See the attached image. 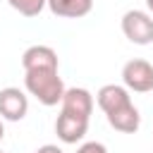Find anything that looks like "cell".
Instances as JSON below:
<instances>
[{"instance_id": "1", "label": "cell", "mask_w": 153, "mask_h": 153, "mask_svg": "<svg viewBox=\"0 0 153 153\" xmlns=\"http://www.w3.org/2000/svg\"><path fill=\"white\" fill-rule=\"evenodd\" d=\"M24 86L26 91L43 105H57L62 103V96H65V84L60 79V74L55 69H36V72H26L24 76Z\"/></svg>"}, {"instance_id": "2", "label": "cell", "mask_w": 153, "mask_h": 153, "mask_svg": "<svg viewBox=\"0 0 153 153\" xmlns=\"http://www.w3.org/2000/svg\"><path fill=\"white\" fill-rule=\"evenodd\" d=\"M122 33L136 43V45H148L153 43V17L143 10H129L122 17Z\"/></svg>"}, {"instance_id": "3", "label": "cell", "mask_w": 153, "mask_h": 153, "mask_svg": "<svg viewBox=\"0 0 153 153\" xmlns=\"http://www.w3.org/2000/svg\"><path fill=\"white\" fill-rule=\"evenodd\" d=\"M122 81L129 91L136 93H148L153 91V65L146 60H129L122 67Z\"/></svg>"}, {"instance_id": "4", "label": "cell", "mask_w": 153, "mask_h": 153, "mask_svg": "<svg viewBox=\"0 0 153 153\" xmlns=\"http://www.w3.org/2000/svg\"><path fill=\"white\" fill-rule=\"evenodd\" d=\"M26 112H29V98L22 88L17 86L0 88V117L2 120L19 122L26 117Z\"/></svg>"}, {"instance_id": "5", "label": "cell", "mask_w": 153, "mask_h": 153, "mask_svg": "<svg viewBox=\"0 0 153 153\" xmlns=\"http://www.w3.org/2000/svg\"><path fill=\"white\" fill-rule=\"evenodd\" d=\"M62 112L65 115H72V117H79V120H88L91 112H93V96L86 91V88H67L65 96H62Z\"/></svg>"}, {"instance_id": "6", "label": "cell", "mask_w": 153, "mask_h": 153, "mask_svg": "<svg viewBox=\"0 0 153 153\" xmlns=\"http://www.w3.org/2000/svg\"><path fill=\"white\" fill-rule=\"evenodd\" d=\"M22 67H24V72H36V69H55L57 72V67H60L57 53L50 45H31L22 55Z\"/></svg>"}, {"instance_id": "7", "label": "cell", "mask_w": 153, "mask_h": 153, "mask_svg": "<svg viewBox=\"0 0 153 153\" xmlns=\"http://www.w3.org/2000/svg\"><path fill=\"white\" fill-rule=\"evenodd\" d=\"M96 100H98V108H100L105 115H110V112L129 105V103H131V96H129V88H127V86L105 84V86H100V91L96 93Z\"/></svg>"}, {"instance_id": "8", "label": "cell", "mask_w": 153, "mask_h": 153, "mask_svg": "<svg viewBox=\"0 0 153 153\" xmlns=\"http://www.w3.org/2000/svg\"><path fill=\"white\" fill-rule=\"evenodd\" d=\"M86 129H88V120H79V117H72V115H65V112H60L57 120H55V134L62 143L81 141Z\"/></svg>"}, {"instance_id": "9", "label": "cell", "mask_w": 153, "mask_h": 153, "mask_svg": "<svg viewBox=\"0 0 153 153\" xmlns=\"http://www.w3.org/2000/svg\"><path fill=\"white\" fill-rule=\"evenodd\" d=\"M108 122H110L112 129H117V131H122V134H134V131L139 129V124H141V115H139L136 105L129 103V105L110 112V115H108Z\"/></svg>"}, {"instance_id": "10", "label": "cell", "mask_w": 153, "mask_h": 153, "mask_svg": "<svg viewBox=\"0 0 153 153\" xmlns=\"http://www.w3.org/2000/svg\"><path fill=\"white\" fill-rule=\"evenodd\" d=\"M48 7L55 17L79 19L93 10V0H48Z\"/></svg>"}, {"instance_id": "11", "label": "cell", "mask_w": 153, "mask_h": 153, "mask_svg": "<svg viewBox=\"0 0 153 153\" xmlns=\"http://www.w3.org/2000/svg\"><path fill=\"white\" fill-rule=\"evenodd\" d=\"M12 10H17L24 17H38L43 12V7L48 5V0H7Z\"/></svg>"}, {"instance_id": "12", "label": "cell", "mask_w": 153, "mask_h": 153, "mask_svg": "<svg viewBox=\"0 0 153 153\" xmlns=\"http://www.w3.org/2000/svg\"><path fill=\"white\" fill-rule=\"evenodd\" d=\"M76 153H108V148H105L100 141H86V143L79 146Z\"/></svg>"}, {"instance_id": "13", "label": "cell", "mask_w": 153, "mask_h": 153, "mask_svg": "<svg viewBox=\"0 0 153 153\" xmlns=\"http://www.w3.org/2000/svg\"><path fill=\"white\" fill-rule=\"evenodd\" d=\"M33 153H65V151L57 148V146H53V143H45V146H41V148L33 151Z\"/></svg>"}, {"instance_id": "14", "label": "cell", "mask_w": 153, "mask_h": 153, "mask_svg": "<svg viewBox=\"0 0 153 153\" xmlns=\"http://www.w3.org/2000/svg\"><path fill=\"white\" fill-rule=\"evenodd\" d=\"M2 136H5V124H2V117H0V141H2Z\"/></svg>"}, {"instance_id": "15", "label": "cell", "mask_w": 153, "mask_h": 153, "mask_svg": "<svg viewBox=\"0 0 153 153\" xmlns=\"http://www.w3.org/2000/svg\"><path fill=\"white\" fill-rule=\"evenodd\" d=\"M146 7H148V10L153 12V0H146Z\"/></svg>"}, {"instance_id": "16", "label": "cell", "mask_w": 153, "mask_h": 153, "mask_svg": "<svg viewBox=\"0 0 153 153\" xmlns=\"http://www.w3.org/2000/svg\"><path fill=\"white\" fill-rule=\"evenodd\" d=\"M0 153H2V151H0Z\"/></svg>"}]
</instances>
